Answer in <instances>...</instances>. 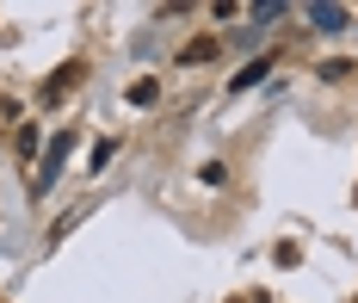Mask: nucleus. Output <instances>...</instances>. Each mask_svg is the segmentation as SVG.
<instances>
[{
    "mask_svg": "<svg viewBox=\"0 0 358 303\" xmlns=\"http://www.w3.org/2000/svg\"><path fill=\"white\" fill-rule=\"evenodd\" d=\"M69 149H74V136H69V130H62V136H56V143H50V149H43V174H37V180H31L37 192L50 186V180H56V174H62V161H69Z\"/></svg>",
    "mask_w": 358,
    "mask_h": 303,
    "instance_id": "nucleus-1",
    "label": "nucleus"
},
{
    "mask_svg": "<svg viewBox=\"0 0 358 303\" xmlns=\"http://www.w3.org/2000/svg\"><path fill=\"white\" fill-rule=\"evenodd\" d=\"M80 75H87V69H80V62H62V69H56V75L43 80V99H62V93H74V87H80Z\"/></svg>",
    "mask_w": 358,
    "mask_h": 303,
    "instance_id": "nucleus-2",
    "label": "nucleus"
},
{
    "mask_svg": "<svg viewBox=\"0 0 358 303\" xmlns=\"http://www.w3.org/2000/svg\"><path fill=\"white\" fill-rule=\"evenodd\" d=\"M309 25H315V31H346L352 13H346V6H309Z\"/></svg>",
    "mask_w": 358,
    "mask_h": 303,
    "instance_id": "nucleus-3",
    "label": "nucleus"
},
{
    "mask_svg": "<svg viewBox=\"0 0 358 303\" xmlns=\"http://www.w3.org/2000/svg\"><path fill=\"white\" fill-rule=\"evenodd\" d=\"M204 56H216V43H210V38H192L185 50H179V62H204Z\"/></svg>",
    "mask_w": 358,
    "mask_h": 303,
    "instance_id": "nucleus-4",
    "label": "nucleus"
},
{
    "mask_svg": "<svg viewBox=\"0 0 358 303\" xmlns=\"http://www.w3.org/2000/svg\"><path fill=\"white\" fill-rule=\"evenodd\" d=\"M13 149H19V155H37V130H25V124H19V130H13Z\"/></svg>",
    "mask_w": 358,
    "mask_h": 303,
    "instance_id": "nucleus-5",
    "label": "nucleus"
}]
</instances>
